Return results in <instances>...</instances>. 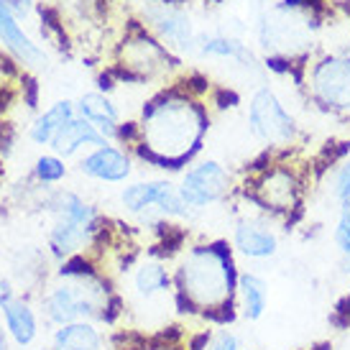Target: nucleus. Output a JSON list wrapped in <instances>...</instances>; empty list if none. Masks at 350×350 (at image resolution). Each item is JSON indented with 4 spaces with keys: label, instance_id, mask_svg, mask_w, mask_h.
Returning a JSON list of instances; mask_svg holds the SVG:
<instances>
[{
    "label": "nucleus",
    "instance_id": "obj_15",
    "mask_svg": "<svg viewBox=\"0 0 350 350\" xmlns=\"http://www.w3.org/2000/svg\"><path fill=\"white\" fill-rule=\"evenodd\" d=\"M0 39H3V44L10 51H16L26 64H41V62H46L44 51L21 31V26L13 18V10L3 0H0Z\"/></svg>",
    "mask_w": 350,
    "mask_h": 350
},
{
    "label": "nucleus",
    "instance_id": "obj_6",
    "mask_svg": "<svg viewBox=\"0 0 350 350\" xmlns=\"http://www.w3.org/2000/svg\"><path fill=\"white\" fill-rule=\"evenodd\" d=\"M312 103L330 116L350 118V57L320 59L310 72Z\"/></svg>",
    "mask_w": 350,
    "mask_h": 350
},
{
    "label": "nucleus",
    "instance_id": "obj_22",
    "mask_svg": "<svg viewBox=\"0 0 350 350\" xmlns=\"http://www.w3.org/2000/svg\"><path fill=\"white\" fill-rule=\"evenodd\" d=\"M57 217L62 220H69V223L85 225V228H95V220H98V213L90 202H85L79 195L75 192H62L57 197Z\"/></svg>",
    "mask_w": 350,
    "mask_h": 350
},
{
    "label": "nucleus",
    "instance_id": "obj_18",
    "mask_svg": "<svg viewBox=\"0 0 350 350\" xmlns=\"http://www.w3.org/2000/svg\"><path fill=\"white\" fill-rule=\"evenodd\" d=\"M3 310V317H5V327L13 335V340L18 345H31L39 335V322H36V314L31 310L26 301L13 299L8 301Z\"/></svg>",
    "mask_w": 350,
    "mask_h": 350
},
{
    "label": "nucleus",
    "instance_id": "obj_3",
    "mask_svg": "<svg viewBox=\"0 0 350 350\" xmlns=\"http://www.w3.org/2000/svg\"><path fill=\"white\" fill-rule=\"evenodd\" d=\"M107 289L105 284L85 271H67V279L44 297V312L54 325L69 322L98 320L107 312Z\"/></svg>",
    "mask_w": 350,
    "mask_h": 350
},
{
    "label": "nucleus",
    "instance_id": "obj_17",
    "mask_svg": "<svg viewBox=\"0 0 350 350\" xmlns=\"http://www.w3.org/2000/svg\"><path fill=\"white\" fill-rule=\"evenodd\" d=\"M51 350H103V332L92 322H69L57 327Z\"/></svg>",
    "mask_w": 350,
    "mask_h": 350
},
{
    "label": "nucleus",
    "instance_id": "obj_5",
    "mask_svg": "<svg viewBox=\"0 0 350 350\" xmlns=\"http://www.w3.org/2000/svg\"><path fill=\"white\" fill-rule=\"evenodd\" d=\"M248 128L269 146H289L299 133L294 116L271 88H258L253 92L248 103Z\"/></svg>",
    "mask_w": 350,
    "mask_h": 350
},
{
    "label": "nucleus",
    "instance_id": "obj_26",
    "mask_svg": "<svg viewBox=\"0 0 350 350\" xmlns=\"http://www.w3.org/2000/svg\"><path fill=\"white\" fill-rule=\"evenodd\" d=\"M204 350H243V340L235 330L220 327L210 340L204 342Z\"/></svg>",
    "mask_w": 350,
    "mask_h": 350
},
{
    "label": "nucleus",
    "instance_id": "obj_7",
    "mask_svg": "<svg viewBox=\"0 0 350 350\" xmlns=\"http://www.w3.org/2000/svg\"><path fill=\"white\" fill-rule=\"evenodd\" d=\"M233 187V176L217 161H202V164L187 169L179 182V195L189 210H202L207 204L225 200Z\"/></svg>",
    "mask_w": 350,
    "mask_h": 350
},
{
    "label": "nucleus",
    "instance_id": "obj_27",
    "mask_svg": "<svg viewBox=\"0 0 350 350\" xmlns=\"http://www.w3.org/2000/svg\"><path fill=\"white\" fill-rule=\"evenodd\" d=\"M13 289H10V282H0V307H5L8 301H13Z\"/></svg>",
    "mask_w": 350,
    "mask_h": 350
},
{
    "label": "nucleus",
    "instance_id": "obj_8",
    "mask_svg": "<svg viewBox=\"0 0 350 350\" xmlns=\"http://www.w3.org/2000/svg\"><path fill=\"white\" fill-rule=\"evenodd\" d=\"M120 204L126 207L128 213H156L166 215V217H187L189 207L185 204L182 195H179V187H174L172 182H136V185H128L120 192Z\"/></svg>",
    "mask_w": 350,
    "mask_h": 350
},
{
    "label": "nucleus",
    "instance_id": "obj_16",
    "mask_svg": "<svg viewBox=\"0 0 350 350\" xmlns=\"http://www.w3.org/2000/svg\"><path fill=\"white\" fill-rule=\"evenodd\" d=\"M172 273L159 258H146L136 266L133 271V292L141 297V299H156L161 294L172 292Z\"/></svg>",
    "mask_w": 350,
    "mask_h": 350
},
{
    "label": "nucleus",
    "instance_id": "obj_11",
    "mask_svg": "<svg viewBox=\"0 0 350 350\" xmlns=\"http://www.w3.org/2000/svg\"><path fill=\"white\" fill-rule=\"evenodd\" d=\"M146 16L164 41H169L176 49H192L195 31H192V21L185 10L172 8V5H148Z\"/></svg>",
    "mask_w": 350,
    "mask_h": 350
},
{
    "label": "nucleus",
    "instance_id": "obj_25",
    "mask_svg": "<svg viewBox=\"0 0 350 350\" xmlns=\"http://www.w3.org/2000/svg\"><path fill=\"white\" fill-rule=\"evenodd\" d=\"M64 174H67V166L59 156H41L36 161V176L46 185H54L59 179H64Z\"/></svg>",
    "mask_w": 350,
    "mask_h": 350
},
{
    "label": "nucleus",
    "instance_id": "obj_20",
    "mask_svg": "<svg viewBox=\"0 0 350 350\" xmlns=\"http://www.w3.org/2000/svg\"><path fill=\"white\" fill-rule=\"evenodd\" d=\"M75 113H77V110H75V105H72L69 100H62L57 105H51L49 110L31 126V138H33L36 144H51L54 136L59 133V128L64 126L67 120H72Z\"/></svg>",
    "mask_w": 350,
    "mask_h": 350
},
{
    "label": "nucleus",
    "instance_id": "obj_13",
    "mask_svg": "<svg viewBox=\"0 0 350 350\" xmlns=\"http://www.w3.org/2000/svg\"><path fill=\"white\" fill-rule=\"evenodd\" d=\"M271 292H269V282L263 279L258 271H241L238 276V307H241V317L245 322H258L269 310Z\"/></svg>",
    "mask_w": 350,
    "mask_h": 350
},
{
    "label": "nucleus",
    "instance_id": "obj_12",
    "mask_svg": "<svg viewBox=\"0 0 350 350\" xmlns=\"http://www.w3.org/2000/svg\"><path fill=\"white\" fill-rule=\"evenodd\" d=\"M85 146H92V148H103L107 146L105 136L100 133L98 128L92 126L90 120H85V118H72V120H67L64 126L59 128V133L54 136V141H51V148H54V154L57 156H72L77 154L79 148Z\"/></svg>",
    "mask_w": 350,
    "mask_h": 350
},
{
    "label": "nucleus",
    "instance_id": "obj_14",
    "mask_svg": "<svg viewBox=\"0 0 350 350\" xmlns=\"http://www.w3.org/2000/svg\"><path fill=\"white\" fill-rule=\"evenodd\" d=\"M77 116L90 120L105 136V141L120 138V116H118V107L105 95H100V92H85L77 103Z\"/></svg>",
    "mask_w": 350,
    "mask_h": 350
},
{
    "label": "nucleus",
    "instance_id": "obj_2",
    "mask_svg": "<svg viewBox=\"0 0 350 350\" xmlns=\"http://www.w3.org/2000/svg\"><path fill=\"white\" fill-rule=\"evenodd\" d=\"M210 128L207 113L187 98H164L146 107L141 138L148 161L161 169H179L202 146V136Z\"/></svg>",
    "mask_w": 350,
    "mask_h": 350
},
{
    "label": "nucleus",
    "instance_id": "obj_19",
    "mask_svg": "<svg viewBox=\"0 0 350 350\" xmlns=\"http://www.w3.org/2000/svg\"><path fill=\"white\" fill-rule=\"evenodd\" d=\"M92 233H95V228H85V225L57 217V223H54L49 233V243L57 256H72V253L82 251L90 243Z\"/></svg>",
    "mask_w": 350,
    "mask_h": 350
},
{
    "label": "nucleus",
    "instance_id": "obj_10",
    "mask_svg": "<svg viewBox=\"0 0 350 350\" xmlns=\"http://www.w3.org/2000/svg\"><path fill=\"white\" fill-rule=\"evenodd\" d=\"M79 169L82 174L92 176V179H100V182H107V185H120L126 182L133 166H131V159L126 156V151H120L116 146H103L95 148L92 154H88L82 161H79Z\"/></svg>",
    "mask_w": 350,
    "mask_h": 350
},
{
    "label": "nucleus",
    "instance_id": "obj_9",
    "mask_svg": "<svg viewBox=\"0 0 350 350\" xmlns=\"http://www.w3.org/2000/svg\"><path fill=\"white\" fill-rule=\"evenodd\" d=\"M233 248L248 261H271L279 253V235L263 217H243L233 228Z\"/></svg>",
    "mask_w": 350,
    "mask_h": 350
},
{
    "label": "nucleus",
    "instance_id": "obj_23",
    "mask_svg": "<svg viewBox=\"0 0 350 350\" xmlns=\"http://www.w3.org/2000/svg\"><path fill=\"white\" fill-rule=\"evenodd\" d=\"M332 243L340 253V269L345 276H350V204L340 207L338 213V223L332 230Z\"/></svg>",
    "mask_w": 350,
    "mask_h": 350
},
{
    "label": "nucleus",
    "instance_id": "obj_1",
    "mask_svg": "<svg viewBox=\"0 0 350 350\" xmlns=\"http://www.w3.org/2000/svg\"><path fill=\"white\" fill-rule=\"evenodd\" d=\"M238 276L241 271H235L233 248L225 241L192 245L174 271L179 304L202 317L233 320Z\"/></svg>",
    "mask_w": 350,
    "mask_h": 350
},
{
    "label": "nucleus",
    "instance_id": "obj_28",
    "mask_svg": "<svg viewBox=\"0 0 350 350\" xmlns=\"http://www.w3.org/2000/svg\"><path fill=\"white\" fill-rule=\"evenodd\" d=\"M0 350H8V340H5V330L0 325Z\"/></svg>",
    "mask_w": 350,
    "mask_h": 350
},
{
    "label": "nucleus",
    "instance_id": "obj_4",
    "mask_svg": "<svg viewBox=\"0 0 350 350\" xmlns=\"http://www.w3.org/2000/svg\"><path fill=\"white\" fill-rule=\"evenodd\" d=\"M301 200H304L301 176L286 164L266 166L251 189V202L273 220H289L301 207Z\"/></svg>",
    "mask_w": 350,
    "mask_h": 350
},
{
    "label": "nucleus",
    "instance_id": "obj_24",
    "mask_svg": "<svg viewBox=\"0 0 350 350\" xmlns=\"http://www.w3.org/2000/svg\"><path fill=\"white\" fill-rule=\"evenodd\" d=\"M330 189H332V200L340 204V207L350 204V159L342 161V164L335 169Z\"/></svg>",
    "mask_w": 350,
    "mask_h": 350
},
{
    "label": "nucleus",
    "instance_id": "obj_21",
    "mask_svg": "<svg viewBox=\"0 0 350 350\" xmlns=\"http://www.w3.org/2000/svg\"><path fill=\"white\" fill-rule=\"evenodd\" d=\"M200 51L207 54V57H223V59H235L241 62L243 67H256V59L248 51L245 44L230 39V36H207L200 44Z\"/></svg>",
    "mask_w": 350,
    "mask_h": 350
}]
</instances>
